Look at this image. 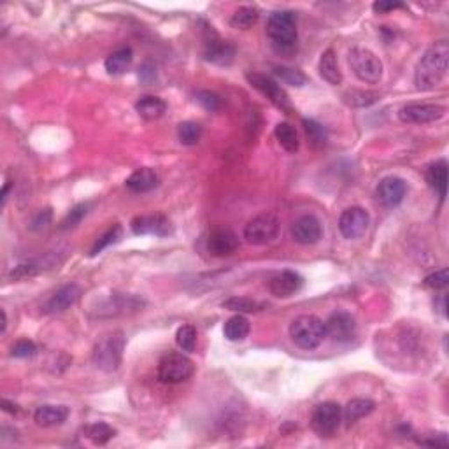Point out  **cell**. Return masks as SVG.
Here are the masks:
<instances>
[{"mask_svg":"<svg viewBox=\"0 0 449 449\" xmlns=\"http://www.w3.org/2000/svg\"><path fill=\"white\" fill-rule=\"evenodd\" d=\"M449 65L448 41H439L432 44L421 56L414 71V85L420 92H430L444 81Z\"/></svg>","mask_w":449,"mask_h":449,"instance_id":"cell-1","label":"cell"},{"mask_svg":"<svg viewBox=\"0 0 449 449\" xmlns=\"http://www.w3.org/2000/svg\"><path fill=\"white\" fill-rule=\"evenodd\" d=\"M267 35L272 41V48L282 56L294 55L297 49V16L291 11L272 12L267 22Z\"/></svg>","mask_w":449,"mask_h":449,"instance_id":"cell-2","label":"cell"},{"mask_svg":"<svg viewBox=\"0 0 449 449\" xmlns=\"http://www.w3.org/2000/svg\"><path fill=\"white\" fill-rule=\"evenodd\" d=\"M125 344V334L121 330H112L102 335L93 348V364L97 365L101 371L115 372L121 365Z\"/></svg>","mask_w":449,"mask_h":449,"instance_id":"cell-3","label":"cell"},{"mask_svg":"<svg viewBox=\"0 0 449 449\" xmlns=\"http://www.w3.org/2000/svg\"><path fill=\"white\" fill-rule=\"evenodd\" d=\"M290 337L298 348L311 351L323 342V339L327 337V330H325V323L318 316L302 314L295 318L294 323L290 325Z\"/></svg>","mask_w":449,"mask_h":449,"instance_id":"cell-4","label":"cell"},{"mask_svg":"<svg viewBox=\"0 0 449 449\" xmlns=\"http://www.w3.org/2000/svg\"><path fill=\"white\" fill-rule=\"evenodd\" d=\"M281 230V221L272 212H262L249 219L244 227V239L251 246H267L278 239Z\"/></svg>","mask_w":449,"mask_h":449,"instance_id":"cell-5","label":"cell"},{"mask_svg":"<svg viewBox=\"0 0 449 449\" xmlns=\"http://www.w3.org/2000/svg\"><path fill=\"white\" fill-rule=\"evenodd\" d=\"M349 67L353 74L357 76L362 83L375 85L382 78V62L367 48H353L348 56Z\"/></svg>","mask_w":449,"mask_h":449,"instance_id":"cell-6","label":"cell"},{"mask_svg":"<svg viewBox=\"0 0 449 449\" xmlns=\"http://www.w3.org/2000/svg\"><path fill=\"white\" fill-rule=\"evenodd\" d=\"M195 365L183 353H169L158 364V379L165 384H178L194 375Z\"/></svg>","mask_w":449,"mask_h":449,"instance_id":"cell-7","label":"cell"},{"mask_svg":"<svg viewBox=\"0 0 449 449\" xmlns=\"http://www.w3.org/2000/svg\"><path fill=\"white\" fill-rule=\"evenodd\" d=\"M342 421V409L335 402H323V404L316 405L311 416L312 430L319 437H332L339 430Z\"/></svg>","mask_w":449,"mask_h":449,"instance_id":"cell-8","label":"cell"},{"mask_svg":"<svg viewBox=\"0 0 449 449\" xmlns=\"http://www.w3.org/2000/svg\"><path fill=\"white\" fill-rule=\"evenodd\" d=\"M246 79H248L249 85H251L253 88H256L262 95H264V97H267L276 108L281 109V111L285 112H291V109L294 108H291L290 99H288L285 90H282L274 79L267 78V76L260 74V72H248V74H246Z\"/></svg>","mask_w":449,"mask_h":449,"instance_id":"cell-9","label":"cell"},{"mask_svg":"<svg viewBox=\"0 0 449 449\" xmlns=\"http://www.w3.org/2000/svg\"><path fill=\"white\" fill-rule=\"evenodd\" d=\"M368 223H371L368 212L364 207L355 205V207L346 209L341 214V218H339V230H341L342 237L353 241V239L362 237L367 232Z\"/></svg>","mask_w":449,"mask_h":449,"instance_id":"cell-10","label":"cell"},{"mask_svg":"<svg viewBox=\"0 0 449 449\" xmlns=\"http://www.w3.org/2000/svg\"><path fill=\"white\" fill-rule=\"evenodd\" d=\"M325 330L334 342H349L357 335V319L349 312L337 311L325 321Z\"/></svg>","mask_w":449,"mask_h":449,"instance_id":"cell-11","label":"cell"},{"mask_svg":"<svg viewBox=\"0 0 449 449\" xmlns=\"http://www.w3.org/2000/svg\"><path fill=\"white\" fill-rule=\"evenodd\" d=\"M446 116V108L441 104H407L398 111V118L404 123L427 125L439 121Z\"/></svg>","mask_w":449,"mask_h":449,"instance_id":"cell-12","label":"cell"},{"mask_svg":"<svg viewBox=\"0 0 449 449\" xmlns=\"http://www.w3.org/2000/svg\"><path fill=\"white\" fill-rule=\"evenodd\" d=\"M81 294V286L76 285V282L63 285L42 304V312L44 314H58V312L67 311L79 300Z\"/></svg>","mask_w":449,"mask_h":449,"instance_id":"cell-13","label":"cell"},{"mask_svg":"<svg viewBox=\"0 0 449 449\" xmlns=\"http://www.w3.org/2000/svg\"><path fill=\"white\" fill-rule=\"evenodd\" d=\"M144 300L135 295L115 294L108 300L102 302L97 307V316H123L130 314V312L141 311Z\"/></svg>","mask_w":449,"mask_h":449,"instance_id":"cell-14","label":"cell"},{"mask_svg":"<svg viewBox=\"0 0 449 449\" xmlns=\"http://www.w3.org/2000/svg\"><path fill=\"white\" fill-rule=\"evenodd\" d=\"M304 286V279L300 274L294 271H282L278 274L272 276L267 281V290L271 291V295L278 298H290L295 294L300 291V288Z\"/></svg>","mask_w":449,"mask_h":449,"instance_id":"cell-15","label":"cell"},{"mask_svg":"<svg viewBox=\"0 0 449 449\" xmlns=\"http://www.w3.org/2000/svg\"><path fill=\"white\" fill-rule=\"evenodd\" d=\"M290 232L294 241L304 246L316 244V242L321 239V235H323L321 223H319V219L312 214H304L298 219H295Z\"/></svg>","mask_w":449,"mask_h":449,"instance_id":"cell-16","label":"cell"},{"mask_svg":"<svg viewBox=\"0 0 449 449\" xmlns=\"http://www.w3.org/2000/svg\"><path fill=\"white\" fill-rule=\"evenodd\" d=\"M130 228L135 235H165L172 234V225L169 218L164 214H149V216H137L132 219Z\"/></svg>","mask_w":449,"mask_h":449,"instance_id":"cell-17","label":"cell"},{"mask_svg":"<svg viewBox=\"0 0 449 449\" xmlns=\"http://www.w3.org/2000/svg\"><path fill=\"white\" fill-rule=\"evenodd\" d=\"M378 194L379 202L387 207H397L398 204H402L405 194H407V185L402 178L397 176H388V178L381 179L378 185Z\"/></svg>","mask_w":449,"mask_h":449,"instance_id":"cell-18","label":"cell"},{"mask_svg":"<svg viewBox=\"0 0 449 449\" xmlns=\"http://www.w3.org/2000/svg\"><path fill=\"white\" fill-rule=\"evenodd\" d=\"M239 248V239L228 228H216L211 232L207 239V251L211 253V256L216 258H225L230 256L237 251Z\"/></svg>","mask_w":449,"mask_h":449,"instance_id":"cell-19","label":"cell"},{"mask_svg":"<svg viewBox=\"0 0 449 449\" xmlns=\"http://www.w3.org/2000/svg\"><path fill=\"white\" fill-rule=\"evenodd\" d=\"M204 56L205 60L216 63V65H230L235 58V48L230 42L219 39L218 35H212V37L205 42Z\"/></svg>","mask_w":449,"mask_h":449,"instance_id":"cell-20","label":"cell"},{"mask_svg":"<svg viewBox=\"0 0 449 449\" xmlns=\"http://www.w3.org/2000/svg\"><path fill=\"white\" fill-rule=\"evenodd\" d=\"M125 183L126 188L134 192V194H146V192H151L160 185V176L155 169L142 167L132 172L130 178L126 179Z\"/></svg>","mask_w":449,"mask_h":449,"instance_id":"cell-21","label":"cell"},{"mask_svg":"<svg viewBox=\"0 0 449 449\" xmlns=\"http://www.w3.org/2000/svg\"><path fill=\"white\" fill-rule=\"evenodd\" d=\"M69 418V407L65 405H41L37 407V411L34 412V420L39 427H56V425H62L63 421Z\"/></svg>","mask_w":449,"mask_h":449,"instance_id":"cell-22","label":"cell"},{"mask_svg":"<svg viewBox=\"0 0 449 449\" xmlns=\"http://www.w3.org/2000/svg\"><path fill=\"white\" fill-rule=\"evenodd\" d=\"M319 74L328 85L337 86L342 83V72L339 69V62H337V55H335L334 49H327V51L321 55L319 58Z\"/></svg>","mask_w":449,"mask_h":449,"instance_id":"cell-23","label":"cell"},{"mask_svg":"<svg viewBox=\"0 0 449 449\" xmlns=\"http://www.w3.org/2000/svg\"><path fill=\"white\" fill-rule=\"evenodd\" d=\"M427 183L439 194L441 201H444L448 194V162L439 160L427 169Z\"/></svg>","mask_w":449,"mask_h":449,"instance_id":"cell-24","label":"cell"},{"mask_svg":"<svg viewBox=\"0 0 449 449\" xmlns=\"http://www.w3.org/2000/svg\"><path fill=\"white\" fill-rule=\"evenodd\" d=\"M375 409V404L368 398H353V400L348 402V405L342 411V420L346 421L348 427L357 423L358 420L365 418V416L371 414Z\"/></svg>","mask_w":449,"mask_h":449,"instance_id":"cell-25","label":"cell"},{"mask_svg":"<svg viewBox=\"0 0 449 449\" xmlns=\"http://www.w3.org/2000/svg\"><path fill=\"white\" fill-rule=\"evenodd\" d=\"M132 62H134V51L130 48H121L118 51L111 53V55L105 58V71L111 76H119L125 74L128 69H130Z\"/></svg>","mask_w":449,"mask_h":449,"instance_id":"cell-26","label":"cell"},{"mask_svg":"<svg viewBox=\"0 0 449 449\" xmlns=\"http://www.w3.org/2000/svg\"><path fill=\"white\" fill-rule=\"evenodd\" d=\"M135 111L139 112L141 118L153 121V119H158L160 116H164V112L167 111V104L160 97H155V95H146L135 104Z\"/></svg>","mask_w":449,"mask_h":449,"instance_id":"cell-27","label":"cell"},{"mask_svg":"<svg viewBox=\"0 0 449 449\" xmlns=\"http://www.w3.org/2000/svg\"><path fill=\"white\" fill-rule=\"evenodd\" d=\"M249 330H251V325H249L248 318H244L242 314L232 316L230 319H227L225 327H223V334L232 342L244 341L248 337Z\"/></svg>","mask_w":449,"mask_h":449,"instance_id":"cell-28","label":"cell"},{"mask_svg":"<svg viewBox=\"0 0 449 449\" xmlns=\"http://www.w3.org/2000/svg\"><path fill=\"white\" fill-rule=\"evenodd\" d=\"M274 134H276V139H278L279 146H281L285 151L288 153L298 151L300 142H298V134L297 130H295L294 125H290V123H279V125L276 126Z\"/></svg>","mask_w":449,"mask_h":449,"instance_id":"cell-29","label":"cell"},{"mask_svg":"<svg viewBox=\"0 0 449 449\" xmlns=\"http://www.w3.org/2000/svg\"><path fill=\"white\" fill-rule=\"evenodd\" d=\"M83 434H85V437L88 439L92 444L104 446V444H108L112 437H115L116 430L112 427H109L108 423H102V421H99V423H93V425H88V427H85Z\"/></svg>","mask_w":449,"mask_h":449,"instance_id":"cell-30","label":"cell"},{"mask_svg":"<svg viewBox=\"0 0 449 449\" xmlns=\"http://www.w3.org/2000/svg\"><path fill=\"white\" fill-rule=\"evenodd\" d=\"M305 130V137H307L309 144L312 148H323L328 141V132L321 123L314 121V119H304L302 121Z\"/></svg>","mask_w":449,"mask_h":449,"instance_id":"cell-31","label":"cell"},{"mask_svg":"<svg viewBox=\"0 0 449 449\" xmlns=\"http://www.w3.org/2000/svg\"><path fill=\"white\" fill-rule=\"evenodd\" d=\"M258 16H260L258 9L244 6V8H239L237 11L234 12V16H232V19H230V25L234 26V28L248 30V28H251L256 22H258Z\"/></svg>","mask_w":449,"mask_h":449,"instance_id":"cell-32","label":"cell"},{"mask_svg":"<svg viewBox=\"0 0 449 449\" xmlns=\"http://www.w3.org/2000/svg\"><path fill=\"white\" fill-rule=\"evenodd\" d=\"M90 207H92L90 202H83V204L74 205V207L67 212V216L60 221V230H72V228L78 227L79 223H81L90 212Z\"/></svg>","mask_w":449,"mask_h":449,"instance_id":"cell-33","label":"cell"},{"mask_svg":"<svg viewBox=\"0 0 449 449\" xmlns=\"http://www.w3.org/2000/svg\"><path fill=\"white\" fill-rule=\"evenodd\" d=\"M178 135L183 146H195L202 137V126L195 121H183L178 128Z\"/></svg>","mask_w":449,"mask_h":449,"instance_id":"cell-34","label":"cell"},{"mask_svg":"<svg viewBox=\"0 0 449 449\" xmlns=\"http://www.w3.org/2000/svg\"><path fill=\"white\" fill-rule=\"evenodd\" d=\"M221 305L225 309H228V311L239 312V314H242V312H258L264 309V304H262V302L251 300V298H246V297H232L228 298V300L223 302Z\"/></svg>","mask_w":449,"mask_h":449,"instance_id":"cell-35","label":"cell"},{"mask_svg":"<svg viewBox=\"0 0 449 449\" xmlns=\"http://www.w3.org/2000/svg\"><path fill=\"white\" fill-rule=\"evenodd\" d=\"M274 72L276 76H278L279 79H281L285 85H290V86H297V88H300V86H304L305 83H307V78H305L304 72H300L298 69H291V67H285V65H278V67H274Z\"/></svg>","mask_w":449,"mask_h":449,"instance_id":"cell-36","label":"cell"},{"mask_svg":"<svg viewBox=\"0 0 449 449\" xmlns=\"http://www.w3.org/2000/svg\"><path fill=\"white\" fill-rule=\"evenodd\" d=\"M121 234H123L121 227H119L118 223H116L115 227L109 228V230L105 232L104 235H101V237L97 239V242L93 244L92 251H90V256H97L99 253L104 251L105 248H109L111 244H116V242H118L119 239H121Z\"/></svg>","mask_w":449,"mask_h":449,"instance_id":"cell-37","label":"cell"},{"mask_svg":"<svg viewBox=\"0 0 449 449\" xmlns=\"http://www.w3.org/2000/svg\"><path fill=\"white\" fill-rule=\"evenodd\" d=\"M176 342L186 353H194L197 348V330L192 325H183L176 334Z\"/></svg>","mask_w":449,"mask_h":449,"instance_id":"cell-38","label":"cell"},{"mask_svg":"<svg viewBox=\"0 0 449 449\" xmlns=\"http://www.w3.org/2000/svg\"><path fill=\"white\" fill-rule=\"evenodd\" d=\"M346 102L349 105H355V108H365V105L374 104L379 99V95L375 92H365V90H351L344 95Z\"/></svg>","mask_w":449,"mask_h":449,"instance_id":"cell-39","label":"cell"},{"mask_svg":"<svg viewBox=\"0 0 449 449\" xmlns=\"http://www.w3.org/2000/svg\"><path fill=\"white\" fill-rule=\"evenodd\" d=\"M35 353H37V346L28 339L15 342V346L11 348V357L15 358H32Z\"/></svg>","mask_w":449,"mask_h":449,"instance_id":"cell-40","label":"cell"},{"mask_svg":"<svg viewBox=\"0 0 449 449\" xmlns=\"http://www.w3.org/2000/svg\"><path fill=\"white\" fill-rule=\"evenodd\" d=\"M449 285V272L448 269H441V271L434 272V274L425 278V286L432 288V290H444Z\"/></svg>","mask_w":449,"mask_h":449,"instance_id":"cell-41","label":"cell"},{"mask_svg":"<svg viewBox=\"0 0 449 449\" xmlns=\"http://www.w3.org/2000/svg\"><path fill=\"white\" fill-rule=\"evenodd\" d=\"M39 271H41V269L35 264L16 265V267L9 272V279H11V281H22V279L26 278H34V276L39 274Z\"/></svg>","mask_w":449,"mask_h":449,"instance_id":"cell-42","label":"cell"},{"mask_svg":"<svg viewBox=\"0 0 449 449\" xmlns=\"http://www.w3.org/2000/svg\"><path fill=\"white\" fill-rule=\"evenodd\" d=\"M197 101L202 108L211 112L218 111V109L221 108V99H219V95H216L214 92H207V90L197 93Z\"/></svg>","mask_w":449,"mask_h":449,"instance_id":"cell-43","label":"cell"},{"mask_svg":"<svg viewBox=\"0 0 449 449\" xmlns=\"http://www.w3.org/2000/svg\"><path fill=\"white\" fill-rule=\"evenodd\" d=\"M51 218H53L51 209H44V211H41L34 219H32V230H44L49 223H51Z\"/></svg>","mask_w":449,"mask_h":449,"instance_id":"cell-44","label":"cell"},{"mask_svg":"<svg viewBox=\"0 0 449 449\" xmlns=\"http://www.w3.org/2000/svg\"><path fill=\"white\" fill-rule=\"evenodd\" d=\"M420 444L430 446V448H448L449 441H448V437H446V434H439V435H435V437L428 439V441H421Z\"/></svg>","mask_w":449,"mask_h":449,"instance_id":"cell-45","label":"cell"},{"mask_svg":"<svg viewBox=\"0 0 449 449\" xmlns=\"http://www.w3.org/2000/svg\"><path fill=\"white\" fill-rule=\"evenodd\" d=\"M372 8H374V11H378V12H388V11H395V9H402V8H405L404 4H402V2H375L374 6H372Z\"/></svg>","mask_w":449,"mask_h":449,"instance_id":"cell-46","label":"cell"},{"mask_svg":"<svg viewBox=\"0 0 449 449\" xmlns=\"http://www.w3.org/2000/svg\"><path fill=\"white\" fill-rule=\"evenodd\" d=\"M435 305H437V307H439L437 311L441 312V314L446 318V316H448V312H446V295H441V298H439V300L435 302Z\"/></svg>","mask_w":449,"mask_h":449,"instance_id":"cell-47","label":"cell"},{"mask_svg":"<svg viewBox=\"0 0 449 449\" xmlns=\"http://www.w3.org/2000/svg\"><path fill=\"white\" fill-rule=\"evenodd\" d=\"M2 409H4V411H8V412H11V414H16V412L19 411L18 405L11 404V402H8V400H2Z\"/></svg>","mask_w":449,"mask_h":449,"instance_id":"cell-48","label":"cell"},{"mask_svg":"<svg viewBox=\"0 0 449 449\" xmlns=\"http://www.w3.org/2000/svg\"><path fill=\"white\" fill-rule=\"evenodd\" d=\"M9 188H11V183H6L4 185V189H2V205H6V202H8V195H9Z\"/></svg>","mask_w":449,"mask_h":449,"instance_id":"cell-49","label":"cell"},{"mask_svg":"<svg viewBox=\"0 0 449 449\" xmlns=\"http://www.w3.org/2000/svg\"><path fill=\"white\" fill-rule=\"evenodd\" d=\"M6 328H8V314H6V311L2 309V334H6Z\"/></svg>","mask_w":449,"mask_h":449,"instance_id":"cell-50","label":"cell"}]
</instances>
